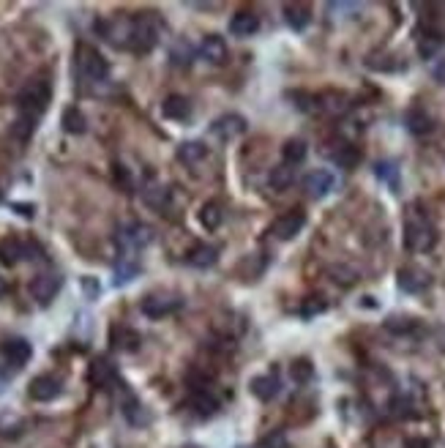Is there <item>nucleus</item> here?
<instances>
[{
  "mask_svg": "<svg viewBox=\"0 0 445 448\" xmlns=\"http://www.w3.org/2000/svg\"><path fill=\"white\" fill-rule=\"evenodd\" d=\"M224 222V208L222 203H216V200H210V203H205L203 208H200V224H203L205 230H219Z\"/></svg>",
  "mask_w": 445,
  "mask_h": 448,
  "instance_id": "obj_27",
  "label": "nucleus"
},
{
  "mask_svg": "<svg viewBox=\"0 0 445 448\" xmlns=\"http://www.w3.org/2000/svg\"><path fill=\"white\" fill-rule=\"evenodd\" d=\"M219 260V249L210 244H194L186 252V263L191 268H210Z\"/></svg>",
  "mask_w": 445,
  "mask_h": 448,
  "instance_id": "obj_18",
  "label": "nucleus"
},
{
  "mask_svg": "<svg viewBox=\"0 0 445 448\" xmlns=\"http://www.w3.org/2000/svg\"><path fill=\"white\" fill-rule=\"evenodd\" d=\"M0 353H3V358H6V364L14 369H22L28 361H30V355H33V347L28 339H22V336H14V339H6L3 345H0Z\"/></svg>",
  "mask_w": 445,
  "mask_h": 448,
  "instance_id": "obj_8",
  "label": "nucleus"
},
{
  "mask_svg": "<svg viewBox=\"0 0 445 448\" xmlns=\"http://www.w3.org/2000/svg\"><path fill=\"white\" fill-rule=\"evenodd\" d=\"M77 66H80L82 77H88V80L93 82H102L109 77V63L104 61L99 49H93L88 44H82L80 49H77Z\"/></svg>",
  "mask_w": 445,
  "mask_h": 448,
  "instance_id": "obj_4",
  "label": "nucleus"
},
{
  "mask_svg": "<svg viewBox=\"0 0 445 448\" xmlns=\"http://www.w3.org/2000/svg\"><path fill=\"white\" fill-rule=\"evenodd\" d=\"M282 159L290 167H298L306 159V143L304 140H287L282 148Z\"/></svg>",
  "mask_w": 445,
  "mask_h": 448,
  "instance_id": "obj_32",
  "label": "nucleus"
},
{
  "mask_svg": "<svg viewBox=\"0 0 445 448\" xmlns=\"http://www.w3.org/2000/svg\"><path fill=\"white\" fill-rule=\"evenodd\" d=\"M385 328H388L391 334H410V331L418 328V323L410 320V317H391V320H385Z\"/></svg>",
  "mask_w": 445,
  "mask_h": 448,
  "instance_id": "obj_39",
  "label": "nucleus"
},
{
  "mask_svg": "<svg viewBox=\"0 0 445 448\" xmlns=\"http://www.w3.org/2000/svg\"><path fill=\"white\" fill-rule=\"evenodd\" d=\"M325 309H328V304H325L323 298H306L304 306H301V314L304 317H314V314H320Z\"/></svg>",
  "mask_w": 445,
  "mask_h": 448,
  "instance_id": "obj_42",
  "label": "nucleus"
},
{
  "mask_svg": "<svg viewBox=\"0 0 445 448\" xmlns=\"http://www.w3.org/2000/svg\"><path fill=\"white\" fill-rule=\"evenodd\" d=\"M14 211H20L25 219H33V205H14Z\"/></svg>",
  "mask_w": 445,
  "mask_h": 448,
  "instance_id": "obj_47",
  "label": "nucleus"
},
{
  "mask_svg": "<svg viewBox=\"0 0 445 448\" xmlns=\"http://www.w3.org/2000/svg\"><path fill=\"white\" fill-rule=\"evenodd\" d=\"M320 102H331L325 110H331V112H342L344 107H347V99H344L342 93H325V96H320Z\"/></svg>",
  "mask_w": 445,
  "mask_h": 448,
  "instance_id": "obj_43",
  "label": "nucleus"
},
{
  "mask_svg": "<svg viewBox=\"0 0 445 448\" xmlns=\"http://www.w3.org/2000/svg\"><path fill=\"white\" fill-rule=\"evenodd\" d=\"M205 156H208V148H205V143H200V140L178 145V159H181L183 164H197V162H203Z\"/></svg>",
  "mask_w": 445,
  "mask_h": 448,
  "instance_id": "obj_30",
  "label": "nucleus"
},
{
  "mask_svg": "<svg viewBox=\"0 0 445 448\" xmlns=\"http://www.w3.org/2000/svg\"><path fill=\"white\" fill-rule=\"evenodd\" d=\"M63 287V279L58 273H39L33 282H30V295L39 301L41 306H47Z\"/></svg>",
  "mask_w": 445,
  "mask_h": 448,
  "instance_id": "obj_9",
  "label": "nucleus"
},
{
  "mask_svg": "<svg viewBox=\"0 0 445 448\" xmlns=\"http://www.w3.org/2000/svg\"><path fill=\"white\" fill-rule=\"evenodd\" d=\"M263 448H287V440H284L282 432H273L271 437H265L263 440Z\"/></svg>",
  "mask_w": 445,
  "mask_h": 448,
  "instance_id": "obj_44",
  "label": "nucleus"
},
{
  "mask_svg": "<svg viewBox=\"0 0 445 448\" xmlns=\"http://www.w3.org/2000/svg\"><path fill=\"white\" fill-rule=\"evenodd\" d=\"M85 290H88V295H99V285H93L90 276H85Z\"/></svg>",
  "mask_w": 445,
  "mask_h": 448,
  "instance_id": "obj_48",
  "label": "nucleus"
},
{
  "mask_svg": "<svg viewBox=\"0 0 445 448\" xmlns=\"http://www.w3.org/2000/svg\"><path fill=\"white\" fill-rule=\"evenodd\" d=\"M52 99V88L47 80H30L20 93H17V107L22 115H33L41 118V112L47 110V104Z\"/></svg>",
  "mask_w": 445,
  "mask_h": 448,
  "instance_id": "obj_2",
  "label": "nucleus"
},
{
  "mask_svg": "<svg viewBox=\"0 0 445 448\" xmlns=\"http://www.w3.org/2000/svg\"><path fill=\"white\" fill-rule=\"evenodd\" d=\"M407 129H410V134H415V137H424V134H429L432 129H434V121H432V115L426 112V110H421V107H415V110H410L407 112Z\"/></svg>",
  "mask_w": 445,
  "mask_h": 448,
  "instance_id": "obj_23",
  "label": "nucleus"
},
{
  "mask_svg": "<svg viewBox=\"0 0 445 448\" xmlns=\"http://www.w3.org/2000/svg\"><path fill=\"white\" fill-rule=\"evenodd\" d=\"M333 162L339 164L342 170H352V167H358V162H361V151L355 145L344 143L339 145V151H333Z\"/></svg>",
  "mask_w": 445,
  "mask_h": 448,
  "instance_id": "obj_31",
  "label": "nucleus"
},
{
  "mask_svg": "<svg viewBox=\"0 0 445 448\" xmlns=\"http://www.w3.org/2000/svg\"><path fill=\"white\" fill-rule=\"evenodd\" d=\"M432 77L440 82V85H445V58H440V61L434 63V69H432Z\"/></svg>",
  "mask_w": 445,
  "mask_h": 448,
  "instance_id": "obj_45",
  "label": "nucleus"
},
{
  "mask_svg": "<svg viewBox=\"0 0 445 448\" xmlns=\"http://www.w3.org/2000/svg\"><path fill=\"white\" fill-rule=\"evenodd\" d=\"M257 30H260V17H257L254 11H238V14H232V20H230V33H232V36L249 39V36H254Z\"/></svg>",
  "mask_w": 445,
  "mask_h": 448,
  "instance_id": "obj_15",
  "label": "nucleus"
},
{
  "mask_svg": "<svg viewBox=\"0 0 445 448\" xmlns=\"http://www.w3.org/2000/svg\"><path fill=\"white\" fill-rule=\"evenodd\" d=\"M331 276H333V282H339V285L344 287L358 282V273H355L352 268H347V265H333V268H331Z\"/></svg>",
  "mask_w": 445,
  "mask_h": 448,
  "instance_id": "obj_38",
  "label": "nucleus"
},
{
  "mask_svg": "<svg viewBox=\"0 0 445 448\" xmlns=\"http://www.w3.org/2000/svg\"><path fill=\"white\" fill-rule=\"evenodd\" d=\"M183 448H203V446H183Z\"/></svg>",
  "mask_w": 445,
  "mask_h": 448,
  "instance_id": "obj_51",
  "label": "nucleus"
},
{
  "mask_svg": "<svg viewBox=\"0 0 445 448\" xmlns=\"http://www.w3.org/2000/svg\"><path fill=\"white\" fill-rule=\"evenodd\" d=\"M191 408L208 418V415H213V413L219 410V399H216L210 391H205V388H194V391H191Z\"/></svg>",
  "mask_w": 445,
  "mask_h": 448,
  "instance_id": "obj_24",
  "label": "nucleus"
},
{
  "mask_svg": "<svg viewBox=\"0 0 445 448\" xmlns=\"http://www.w3.org/2000/svg\"><path fill=\"white\" fill-rule=\"evenodd\" d=\"M36 123L39 118H33V115H17V121L11 126V134L17 137V140H30L33 137V131H36Z\"/></svg>",
  "mask_w": 445,
  "mask_h": 448,
  "instance_id": "obj_34",
  "label": "nucleus"
},
{
  "mask_svg": "<svg viewBox=\"0 0 445 448\" xmlns=\"http://www.w3.org/2000/svg\"><path fill=\"white\" fill-rule=\"evenodd\" d=\"M159 44V25L153 20V14H145L131 20V30H129V47L137 52H150Z\"/></svg>",
  "mask_w": 445,
  "mask_h": 448,
  "instance_id": "obj_3",
  "label": "nucleus"
},
{
  "mask_svg": "<svg viewBox=\"0 0 445 448\" xmlns=\"http://www.w3.org/2000/svg\"><path fill=\"white\" fill-rule=\"evenodd\" d=\"M162 115L167 118V121H186V118L191 115V102H189L186 96L172 93V96H167V99H164Z\"/></svg>",
  "mask_w": 445,
  "mask_h": 448,
  "instance_id": "obj_19",
  "label": "nucleus"
},
{
  "mask_svg": "<svg viewBox=\"0 0 445 448\" xmlns=\"http://www.w3.org/2000/svg\"><path fill=\"white\" fill-rule=\"evenodd\" d=\"M210 131H213L219 140H232V137H241L243 131H246V118L235 115V112H227V115H222V118H216V121H213Z\"/></svg>",
  "mask_w": 445,
  "mask_h": 448,
  "instance_id": "obj_13",
  "label": "nucleus"
},
{
  "mask_svg": "<svg viewBox=\"0 0 445 448\" xmlns=\"http://www.w3.org/2000/svg\"><path fill=\"white\" fill-rule=\"evenodd\" d=\"M0 203H3V191H0Z\"/></svg>",
  "mask_w": 445,
  "mask_h": 448,
  "instance_id": "obj_52",
  "label": "nucleus"
},
{
  "mask_svg": "<svg viewBox=\"0 0 445 448\" xmlns=\"http://www.w3.org/2000/svg\"><path fill=\"white\" fill-rule=\"evenodd\" d=\"M292 377H295L298 383H309V380L314 377V367H312L306 358H301V361L292 364Z\"/></svg>",
  "mask_w": 445,
  "mask_h": 448,
  "instance_id": "obj_41",
  "label": "nucleus"
},
{
  "mask_svg": "<svg viewBox=\"0 0 445 448\" xmlns=\"http://www.w3.org/2000/svg\"><path fill=\"white\" fill-rule=\"evenodd\" d=\"M366 66L374 69V71H396L399 69V63H396V58L391 52H374V55H369Z\"/></svg>",
  "mask_w": 445,
  "mask_h": 448,
  "instance_id": "obj_35",
  "label": "nucleus"
},
{
  "mask_svg": "<svg viewBox=\"0 0 445 448\" xmlns=\"http://www.w3.org/2000/svg\"><path fill=\"white\" fill-rule=\"evenodd\" d=\"M115 380H118V372H115V367L109 361H104V358L93 361V367H90V383H96L99 388H107L109 383H115Z\"/></svg>",
  "mask_w": 445,
  "mask_h": 448,
  "instance_id": "obj_26",
  "label": "nucleus"
},
{
  "mask_svg": "<svg viewBox=\"0 0 445 448\" xmlns=\"http://www.w3.org/2000/svg\"><path fill=\"white\" fill-rule=\"evenodd\" d=\"M200 55H203V61L222 66V63H227V41L222 36H216V33L205 36L203 44H200Z\"/></svg>",
  "mask_w": 445,
  "mask_h": 448,
  "instance_id": "obj_16",
  "label": "nucleus"
},
{
  "mask_svg": "<svg viewBox=\"0 0 445 448\" xmlns=\"http://www.w3.org/2000/svg\"><path fill=\"white\" fill-rule=\"evenodd\" d=\"M118 244L123 252L129 249H142V246L150 244V230L145 224H126L118 230Z\"/></svg>",
  "mask_w": 445,
  "mask_h": 448,
  "instance_id": "obj_12",
  "label": "nucleus"
},
{
  "mask_svg": "<svg viewBox=\"0 0 445 448\" xmlns=\"http://www.w3.org/2000/svg\"><path fill=\"white\" fill-rule=\"evenodd\" d=\"M30 257V244L20 241V238H3L0 241V263L3 265H17L20 260Z\"/></svg>",
  "mask_w": 445,
  "mask_h": 448,
  "instance_id": "obj_14",
  "label": "nucleus"
},
{
  "mask_svg": "<svg viewBox=\"0 0 445 448\" xmlns=\"http://www.w3.org/2000/svg\"><path fill=\"white\" fill-rule=\"evenodd\" d=\"M295 181V170L290 167V164H279V167H273L271 170V175H268V184L273 191H287L290 186Z\"/></svg>",
  "mask_w": 445,
  "mask_h": 448,
  "instance_id": "obj_29",
  "label": "nucleus"
},
{
  "mask_svg": "<svg viewBox=\"0 0 445 448\" xmlns=\"http://www.w3.org/2000/svg\"><path fill=\"white\" fill-rule=\"evenodd\" d=\"M61 126L66 134H85L88 121H85V115L80 112V107H66L61 115Z\"/></svg>",
  "mask_w": 445,
  "mask_h": 448,
  "instance_id": "obj_25",
  "label": "nucleus"
},
{
  "mask_svg": "<svg viewBox=\"0 0 445 448\" xmlns=\"http://www.w3.org/2000/svg\"><path fill=\"white\" fill-rule=\"evenodd\" d=\"M183 306V301L178 295H172V293H150V295H145L142 298V314L145 317H150V320H162L167 314H172V312H178Z\"/></svg>",
  "mask_w": 445,
  "mask_h": 448,
  "instance_id": "obj_5",
  "label": "nucleus"
},
{
  "mask_svg": "<svg viewBox=\"0 0 445 448\" xmlns=\"http://www.w3.org/2000/svg\"><path fill=\"white\" fill-rule=\"evenodd\" d=\"M284 20L292 30H306L312 22V8L306 3H287L284 6Z\"/></svg>",
  "mask_w": 445,
  "mask_h": 448,
  "instance_id": "obj_22",
  "label": "nucleus"
},
{
  "mask_svg": "<svg viewBox=\"0 0 445 448\" xmlns=\"http://www.w3.org/2000/svg\"><path fill=\"white\" fill-rule=\"evenodd\" d=\"M6 293V279H0V295Z\"/></svg>",
  "mask_w": 445,
  "mask_h": 448,
  "instance_id": "obj_50",
  "label": "nucleus"
},
{
  "mask_svg": "<svg viewBox=\"0 0 445 448\" xmlns=\"http://www.w3.org/2000/svg\"><path fill=\"white\" fill-rule=\"evenodd\" d=\"M333 186H336V175H333L331 170H312L304 181L306 194H309V197H314V200L328 197V194L333 191Z\"/></svg>",
  "mask_w": 445,
  "mask_h": 448,
  "instance_id": "obj_10",
  "label": "nucleus"
},
{
  "mask_svg": "<svg viewBox=\"0 0 445 448\" xmlns=\"http://www.w3.org/2000/svg\"><path fill=\"white\" fill-rule=\"evenodd\" d=\"M443 47H445V36L440 30H434V28H424L421 30V36H418V55L424 61H432Z\"/></svg>",
  "mask_w": 445,
  "mask_h": 448,
  "instance_id": "obj_17",
  "label": "nucleus"
},
{
  "mask_svg": "<svg viewBox=\"0 0 445 448\" xmlns=\"http://www.w3.org/2000/svg\"><path fill=\"white\" fill-rule=\"evenodd\" d=\"M437 244V230L421 213H410L405 219V246L410 252H429Z\"/></svg>",
  "mask_w": 445,
  "mask_h": 448,
  "instance_id": "obj_1",
  "label": "nucleus"
},
{
  "mask_svg": "<svg viewBox=\"0 0 445 448\" xmlns=\"http://www.w3.org/2000/svg\"><path fill=\"white\" fill-rule=\"evenodd\" d=\"M142 197H145V203L153 205V208H164V205H167V200H170V191H167V189H162V186H153V189H148Z\"/></svg>",
  "mask_w": 445,
  "mask_h": 448,
  "instance_id": "obj_40",
  "label": "nucleus"
},
{
  "mask_svg": "<svg viewBox=\"0 0 445 448\" xmlns=\"http://www.w3.org/2000/svg\"><path fill=\"white\" fill-rule=\"evenodd\" d=\"M432 285V276L426 273L424 268H415V265H407L399 271V287L410 293V295H418V293H424L426 287Z\"/></svg>",
  "mask_w": 445,
  "mask_h": 448,
  "instance_id": "obj_11",
  "label": "nucleus"
},
{
  "mask_svg": "<svg viewBox=\"0 0 445 448\" xmlns=\"http://www.w3.org/2000/svg\"><path fill=\"white\" fill-rule=\"evenodd\" d=\"M61 394H63V383L55 375H39V377H33L30 386H28V396H30L33 402H52V399H58Z\"/></svg>",
  "mask_w": 445,
  "mask_h": 448,
  "instance_id": "obj_7",
  "label": "nucleus"
},
{
  "mask_svg": "<svg viewBox=\"0 0 445 448\" xmlns=\"http://www.w3.org/2000/svg\"><path fill=\"white\" fill-rule=\"evenodd\" d=\"M6 386H8V375H6V372H0V391H3Z\"/></svg>",
  "mask_w": 445,
  "mask_h": 448,
  "instance_id": "obj_49",
  "label": "nucleus"
},
{
  "mask_svg": "<svg viewBox=\"0 0 445 448\" xmlns=\"http://www.w3.org/2000/svg\"><path fill=\"white\" fill-rule=\"evenodd\" d=\"M112 347L126 350V353H134L140 347V336L134 331H129V328H115L112 331Z\"/></svg>",
  "mask_w": 445,
  "mask_h": 448,
  "instance_id": "obj_33",
  "label": "nucleus"
},
{
  "mask_svg": "<svg viewBox=\"0 0 445 448\" xmlns=\"http://www.w3.org/2000/svg\"><path fill=\"white\" fill-rule=\"evenodd\" d=\"M249 388H251V394L260 399V402H271L276 394H279V377L276 375H260V377H254L251 383H249Z\"/></svg>",
  "mask_w": 445,
  "mask_h": 448,
  "instance_id": "obj_21",
  "label": "nucleus"
},
{
  "mask_svg": "<svg viewBox=\"0 0 445 448\" xmlns=\"http://www.w3.org/2000/svg\"><path fill=\"white\" fill-rule=\"evenodd\" d=\"M405 448H432V443L426 437H407Z\"/></svg>",
  "mask_w": 445,
  "mask_h": 448,
  "instance_id": "obj_46",
  "label": "nucleus"
},
{
  "mask_svg": "<svg viewBox=\"0 0 445 448\" xmlns=\"http://www.w3.org/2000/svg\"><path fill=\"white\" fill-rule=\"evenodd\" d=\"M22 432H25V418H22V415L11 413V410L0 413V437L14 440V437H20Z\"/></svg>",
  "mask_w": 445,
  "mask_h": 448,
  "instance_id": "obj_28",
  "label": "nucleus"
},
{
  "mask_svg": "<svg viewBox=\"0 0 445 448\" xmlns=\"http://www.w3.org/2000/svg\"><path fill=\"white\" fill-rule=\"evenodd\" d=\"M123 418L131 424V427H148L150 424V413L142 405L137 396H126L123 402Z\"/></svg>",
  "mask_w": 445,
  "mask_h": 448,
  "instance_id": "obj_20",
  "label": "nucleus"
},
{
  "mask_svg": "<svg viewBox=\"0 0 445 448\" xmlns=\"http://www.w3.org/2000/svg\"><path fill=\"white\" fill-rule=\"evenodd\" d=\"M304 224H306V213L301 211V208H292V211L282 213V216L273 222L271 235H273V238H279V241H292V238L304 230Z\"/></svg>",
  "mask_w": 445,
  "mask_h": 448,
  "instance_id": "obj_6",
  "label": "nucleus"
},
{
  "mask_svg": "<svg viewBox=\"0 0 445 448\" xmlns=\"http://www.w3.org/2000/svg\"><path fill=\"white\" fill-rule=\"evenodd\" d=\"M137 271H140V265L131 263V260L123 254V260L118 263V268H115V285H126V282H131V279L137 276Z\"/></svg>",
  "mask_w": 445,
  "mask_h": 448,
  "instance_id": "obj_36",
  "label": "nucleus"
},
{
  "mask_svg": "<svg viewBox=\"0 0 445 448\" xmlns=\"http://www.w3.org/2000/svg\"><path fill=\"white\" fill-rule=\"evenodd\" d=\"M374 172H377V178L385 181V184L391 186V189H399V170H396V164L391 162H380L374 167Z\"/></svg>",
  "mask_w": 445,
  "mask_h": 448,
  "instance_id": "obj_37",
  "label": "nucleus"
}]
</instances>
